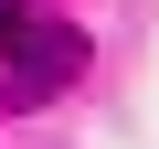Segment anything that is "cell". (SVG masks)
Instances as JSON below:
<instances>
[{
	"label": "cell",
	"instance_id": "6da1fadb",
	"mask_svg": "<svg viewBox=\"0 0 159 149\" xmlns=\"http://www.w3.org/2000/svg\"><path fill=\"white\" fill-rule=\"evenodd\" d=\"M74 32H21V64H11V107H43L53 85H74Z\"/></svg>",
	"mask_w": 159,
	"mask_h": 149
},
{
	"label": "cell",
	"instance_id": "7a4b0ae2",
	"mask_svg": "<svg viewBox=\"0 0 159 149\" xmlns=\"http://www.w3.org/2000/svg\"><path fill=\"white\" fill-rule=\"evenodd\" d=\"M21 32H32V22H21V11H11V0H0V43H21Z\"/></svg>",
	"mask_w": 159,
	"mask_h": 149
}]
</instances>
